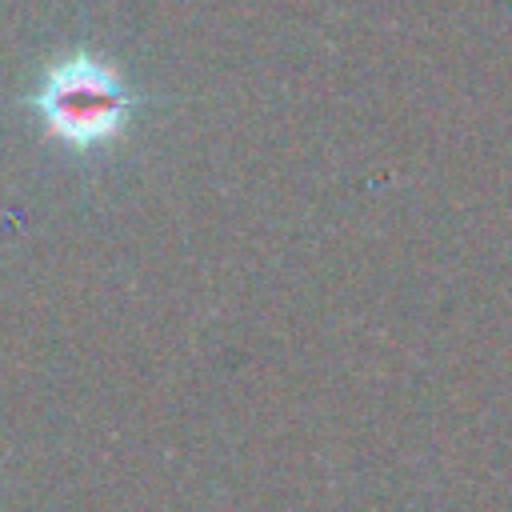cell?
Wrapping results in <instances>:
<instances>
[{
    "label": "cell",
    "mask_w": 512,
    "mask_h": 512,
    "mask_svg": "<svg viewBox=\"0 0 512 512\" xmlns=\"http://www.w3.org/2000/svg\"><path fill=\"white\" fill-rule=\"evenodd\" d=\"M36 108L52 136L72 148H92L120 132L132 96L112 64L96 56H68L44 72L36 88Z\"/></svg>",
    "instance_id": "cell-1"
}]
</instances>
